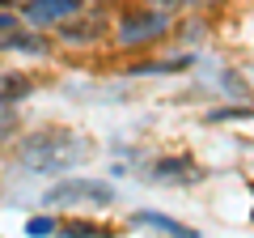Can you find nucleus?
I'll use <instances>...</instances> for the list:
<instances>
[{
	"mask_svg": "<svg viewBox=\"0 0 254 238\" xmlns=\"http://www.w3.org/2000/svg\"><path fill=\"white\" fill-rule=\"evenodd\" d=\"M89 145H85L76 132H64V128H51V132H34L17 145V166L30 174H64L68 166H81Z\"/></svg>",
	"mask_w": 254,
	"mask_h": 238,
	"instance_id": "nucleus-1",
	"label": "nucleus"
},
{
	"mask_svg": "<svg viewBox=\"0 0 254 238\" xmlns=\"http://www.w3.org/2000/svg\"><path fill=\"white\" fill-rule=\"evenodd\" d=\"M115 187L102 179H64L47 192V204H110Z\"/></svg>",
	"mask_w": 254,
	"mask_h": 238,
	"instance_id": "nucleus-2",
	"label": "nucleus"
},
{
	"mask_svg": "<svg viewBox=\"0 0 254 238\" xmlns=\"http://www.w3.org/2000/svg\"><path fill=\"white\" fill-rule=\"evenodd\" d=\"M165 13L157 9V13H140V17H127L123 26H119V43L123 47H140V43H153V38H161L165 34Z\"/></svg>",
	"mask_w": 254,
	"mask_h": 238,
	"instance_id": "nucleus-3",
	"label": "nucleus"
},
{
	"mask_svg": "<svg viewBox=\"0 0 254 238\" xmlns=\"http://www.w3.org/2000/svg\"><path fill=\"white\" fill-rule=\"evenodd\" d=\"M72 13H81V0H30V4H26V21H30V26L68 21Z\"/></svg>",
	"mask_w": 254,
	"mask_h": 238,
	"instance_id": "nucleus-4",
	"label": "nucleus"
},
{
	"mask_svg": "<svg viewBox=\"0 0 254 238\" xmlns=\"http://www.w3.org/2000/svg\"><path fill=\"white\" fill-rule=\"evenodd\" d=\"M199 166L190 162V157H161L153 166V179L157 183H199Z\"/></svg>",
	"mask_w": 254,
	"mask_h": 238,
	"instance_id": "nucleus-5",
	"label": "nucleus"
},
{
	"mask_svg": "<svg viewBox=\"0 0 254 238\" xmlns=\"http://www.w3.org/2000/svg\"><path fill=\"white\" fill-rule=\"evenodd\" d=\"M131 226H157V230H165V234L195 238V230H187L182 221H170V217H161V213H136V217H131Z\"/></svg>",
	"mask_w": 254,
	"mask_h": 238,
	"instance_id": "nucleus-6",
	"label": "nucleus"
},
{
	"mask_svg": "<svg viewBox=\"0 0 254 238\" xmlns=\"http://www.w3.org/2000/svg\"><path fill=\"white\" fill-rule=\"evenodd\" d=\"M98 34H102V21H76V26L64 21V30H60L64 43H89V38H98Z\"/></svg>",
	"mask_w": 254,
	"mask_h": 238,
	"instance_id": "nucleus-7",
	"label": "nucleus"
},
{
	"mask_svg": "<svg viewBox=\"0 0 254 238\" xmlns=\"http://www.w3.org/2000/svg\"><path fill=\"white\" fill-rule=\"evenodd\" d=\"M182 68H190V60L182 55V60H153V64H136L131 73L144 77V73H182Z\"/></svg>",
	"mask_w": 254,
	"mask_h": 238,
	"instance_id": "nucleus-8",
	"label": "nucleus"
},
{
	"mask_svg": "<svg viewBox=\"0 0 254 238\" xmlns=\"http://www.w3.org/2000/svg\"><path fill=\"white\" fill-rule=\"evenodd\" d=\"M26 90H30L26 77H4L0 81V102H17V94H26Z\"/></svg>",
	"mask_w": 254,
	"mask_h": 238,
	"instance_id": "nucleus-9",
	"label": "nucleus"
},
{
	"mask_svg": "<svg viewBox=\"0 0 254 238\" xmlns=\"http://www.w3.org/2000/svg\"><path fill=\"white\" fill-rule=\"evenodd\" d=\"M4 47H21V51H34V55H43V51H47L43 38H9Z\"/></svg>",
	"mask_w": 254,
	"mask_h": 238,
	"instance_id": "nucleus-10",
	"label": "nucleus"
},
{
	"mask_svg": "<svg viewBox=\"0 0 254 238\" xmlns=\"http://www.w3.org/2000/svg\"><path fill=\"white\" fill-rule=\"evenodd\" d=\"M212 119H254L250 107H225V111H212Z\"/></svg>",
	"mask_w": 254,
	"mask_h": 238,
	"instance_id": "nucleus-11",
	"label": "nucleus"
},
{
	"mask_svg": "<svg viewBox=\"0 0 254 238\" xmlns=\"http://www.w3.org/2000/svg\"><path fill=\"white\" fill-rule=\"evenodd\" d=\"M51 230H55V217H30L26 234H51Z\"/></svg>",
	"mask_w": 254,
	"mask_h": 238,
	"instance_id": "nucleus-12",
	"label": "nucleus"
},
{
	"mask_svg": "<svg viewBox=\"0 0 254 238\" xmlns=\"http://www.w3.org/2000/svg\"><path fill=\"white\" fill-rule=\"evenodd\" d=\"M13 123H17V119H13V115H0V140H4V136H9V132H13Z\"/></svg>",
	"mask_w": 254,
	"mask_h": 238,
	"instance_id": "nucleus-13",
	"label": "nucleus"
},
{
	"mask_svg": "<svg viewBox=\"0 0 254 238\" xmlns=\"http://www.w3.org/2000/svg\"><path fill=\"white\" fill-rule=\"evenodd\" d=\"M13 26H17V17H13V13H4V9H0V34H4V30H13Z\"/></svg>",
	"mask_w": 254,
	"mask_h": 238,
	"instance_id": "nucleus-14",
	"label": "nucleus"
},
{
	"mask_svg": "<svg viewBox=\"0 0 254 238\" xmlns=\"http://www.w3.org/2000/svg\"><path fill=\"white\" fill-rule=\"evenodd\" d=\"M182 0H157V9H178Z\"/></svg>",
	"mask_w": 254,
	"mask_h": 238,
	"instance_id": "nucleus-15",
	"label": "nucleus"
}]
</instances>
